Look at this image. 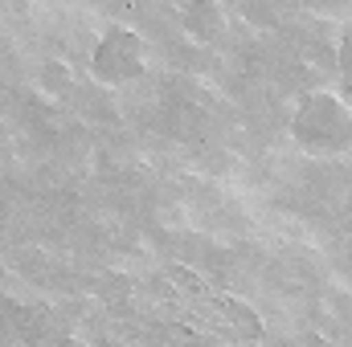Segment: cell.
<instances>
[{
    "mask_svg": "<svg viewBox=\"0 0 352 347\" xmlns=\"http://www.w3.org/2000/svg\"><path fill=\"white\" fill-rule=\"evenodd\" d=\"M291 143L311 160H344L352 156V106L336 90H311L291 110Z\"/></svg>",
    "mask_w": 352,
    "mask_h": 347,
    "instance_id": "cell-1",
    "label": "cell"
},
{
    "mask_svg": "<svg viewBox=\"0 0 352 347\" xmlns=\"http://www.w3.org/2000/svg\"><path fill=\"white\" fill-rule=\"evenodd\" d=\"M87 70L98 86L123 90L148 74V45L131 25H107L90 45Z\"/></svg>",
    "mask_w": 352,
    "mask_h": 347,
    "instance_id": "cell-2",
    "label": "cell"
},
{
    "mask_svg": "<svg viewBox=\"0 0 352 347\" xmlns=\"http://www.w3.org/2000/svg\"><path fill=\"white\" fill-rule=\"evenodd\" d=\"M176 21H180V29H184L192 41L209 45V41H217V37L226 33V21H230V16H226V8L213 4V0H192V4H180Z\"/></svg>",
    "mask_w": 352,
    "mask_h": 347,
    "instance_id": "cell-3",
    "label": "cell"
},
{
    "mask_svg": "<svg viewBox=\"0 0 352 347\" xmlns=\"http://www.w3.org/2000/svg\"><path fill=\"white\" fill-rule=\"evenodd\" d=\"M332 90L352 106V21H344L336 33V86Z\"/></svg>",
    "mask_w": 352,
    "mask_h": 347,
    "instance_id": "cell-4",
    "label": "cell"
}]
</instances>
